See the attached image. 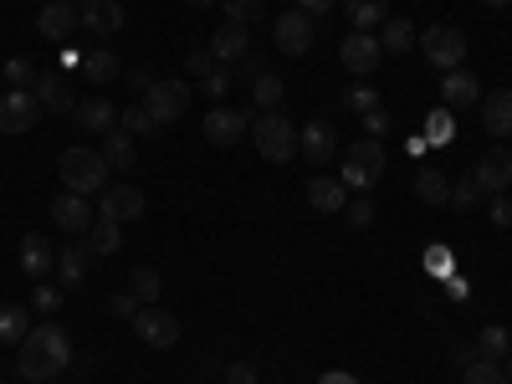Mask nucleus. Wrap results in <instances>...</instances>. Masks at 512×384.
I'll use <instances>...</instances> for the list:
<instances>
[{"instance_id":"nucleus-1","label":"nucleus","mask_w":512,"mask_h":384,"mask_svg":"<svg viewBox=\"0 0 512 384\" xmlns=\"http://www.w3.org/2000/svg\"><path fill=\"white\" fill-rule=\"evenodd\" d=\"M72 364V338L62 323H36L21 344H16V369L31 384H52Z\"/></svg>"},{"instance_id":"nucleus-2","label":"nucleus","mask_w":512,"mask_h":384,"mask_svg":"<svg viewBox=\"0 0 512 384\" xmlns=\"http://www.w3.org/2000/svg\"><path fill=\"white\" fill-rule=\"evenodd\" d=\"M108 175H113V169H108L103 149H62V159H57V180L72 195H103Z\"/></svg>"},{"instance_id":"nucleus-3","label":"nucleus","mask_w":512,"mask_h":384,"mask_svg":"<svg viewBox=\"0 0 512 384\" xmlns=\"http://www.w3.org/2000/svg\"><path fill=\"white\" fill-rule=\"evenodd\" d=\"M384 175V149L379 139H359L344 149V159H338V180H344V190H374Z\"/></svg>"},{"instance_id":"nucleus-4","label":"nucleus","mask_w":512,"mask_h":384,"mask_svg":"<svg viewBox=\"0 0 512 384\" xmlns=\"http://www.w3.org/2000/svg\"><path fill=\"white\" fill-rule=\"evenodd\" d=\"M251 139H256V154H262L267 164H287L297 154V123L287 113H262L251 128Z\"/></svg>"},{"instance_id":"nucleus-5","label":"nucleus","mask_w":512,"mask_h":384,"mask_svg":"<svg viewBox=\"0 0 512 384\" xmlns=\"http://www.w3.org/2000/svg\"><path fill=\"white\" fill-rule=\"evenodd\" d=\"M420 52H425V62H431L436 72H456L466 62V31H456V26L420 31Z\"/></svg>"},{"instance_id":"nucleus-6","label":"nucleus","mask_w":512,"mask_h":384,"mask_svg":"<svg viewBox=\"0 0 512 384\" xmlns=\"http://www.w3.org/2000/svg\"><path fill=\"white\" fill-rule=\"evenodd\" d=\"M144 108H149V118L164 128V123H175L185 108H190V88L180 77H154L149 88H144Z\"/></svg>"},{"instance_id":"nucleus-7","label":"nucleus","mask_w":512,"mask_h":384,"mask_svg":"<svg viewBox=\"0 0 512 384\" xmlns=\"http://www.w3.org/2000/svg\"><path fill=\"white\" fill-rule=\"evenodd\" d=\"M241 82H246V93L256 98V108H267V113H277L282 98H287V82L277 72H267V62L251 57V52L241 57Z\"/></svg>"},{"instance_id":"nucleus-8","label":"nucleus","mask_w":512,"mask_h":384,"mask_svg":"<svg viewBox=\"0 0 512 384\" xmlns=\"http://www.w3.org/2000/svg\"><path fill=\"white\" fill-rule=\"evenodd\" d=\"M134 333L144 338L149 349H175L180 344V318L169 308H159V303H149V308L134 313Z\"/></svg>"},{"instance_id":"nucleus-9","label":"nucleus","mask_w":512,"mask_h":384,"mask_svg":"<svg viewBox=\"0 0 512 384\" xmlns=\"http://www.w3.org/2000/svg\"><path fill=\"white\" fill-rule=\"evenodd\" d=\"M313 36H318V21L308 16V11H282L277 16V52H287V57H303L308 47H313Z\"/></svg>"},{"instance_id":"nucleus-10","label":"nucleus","mask_w":512,"mask_h":384,"mask_svg":"<svg viewBox=\"0 0 512 384\" xmlns=\"http://www.w3.org/2000/svg\"><path fill=\"white\" fill-rule=\"evenodd\" d=\"M379 57H384V47H379V36H374V31H349V36H344V47H338V62H344L354 77L379 72Z\"/></svg>"},{"instance_id":"nucleus-11","label":"nucleus","mask_w":512,"mask_h":384,"mask_svg":"<svg viewBox=\"0 0 512 384\" xmlns=\"http://www.w3.org/2000/svg\"><path fill=\"white\" fill-rule=\"evenodd\" d=\"M41 118V103L31 98V88H11L0 98V134H31Z\"/></svg>"},{"instance_id":"nucleus-12","label":"nucleus","mask_w":512,"mask_h":384,"mask_svg":"<svg viewBox=\"0 0 512 384\" xmlns=\"http://www.w3.org/2000/svg\"><path fill=\"white\" fill-rule=\"evenodd\" d=\"M297 154H303L308 164L338 159V134H333V123H328V118H313V123L297 128Z\"/></svg>"},{"instance_id":"nucleus-13","label":"nucleus","mask_w":512,"mask_h":384,"mask_svg":"<svg viewBox=\"0 0 512 384\" xmlns=\"http://www.w3.org/2000/svg\"><path fill=\"white\" fill-rule=\"evenodd\" d=\"M139 216H144V195H139L134 185H108V190L98 195V221L123 226V221H139Z\"/></svg>"},{"instance_id":"nucleus-14","label":"nucleus","mask_w":512,"mask_h":384,"mask_svg":"<svg viewBox=\"0 0 512 384\" xmlns=\"http://www.w3.org/2000/svg\"><path fill=\"white\" fill-rule=\"evenodd\" d=\"M52 221L67 231V236H88L93 231V200L88 195H52Z\"/></svg>"},{"instance_id":"nucleus-15","label":"nucleus","mask_w":512,"mask_h":384,"mask_svg":"<svg viewBox=\"0 0 512 384\" xmlns=\"http://www.w3.org/2000/svg\"><path fill=\"white\" fill-rule=\"evenodd\" d=\"M472 180L482 185V195H507V185H512V154H507V149L482 154L477 169H472Z\"/></svg>"},{"instance_id":"nucleus-16","label":"nucleus","mask_w":512,"mask_h":384,"mask_svg":"<svg viewBox=\"0 0 512 384\" xmlns=\"http://www.w3.org/2000/svg\"><path fill=\"white\" fill-rule=\"evenodd\" d=\"M246 128H251V123H246V113H236V108H210V113H205V139L221 144V149L241 144Z\"/></svg>"},{"instance_id":"nucleus-17","label":"nucleus","mask_w":512,"mask_h":384,"mask_svg":"<svg viewBox=\"0 0 512 384\" xmlns=\"http://www.w3.org/2000/svg\"><path fill=\"white\" fill-rule=\"evenodd\" d=\"M77 26H82V11H72L67 0H47L36 16V31L47 41H67V36H77Z\"/></svg>"},{"instance_id":"nucleus-18","label":"nucleus","mask_w":512,"mask_h":384,"mask_svg":"<svg viewBox=\"0 0 512 384\" xmlns=\"http://www.w3.org/2000/svg\"><path fill=\"white\" fill-rule=\"evenodd\" d=\"M251 52V31L241 21H221L216 31H210V57L216 62H241Z\"/></svg>"},{"instance_id":"nucleus-19","label":"nucleus","mask_w":512,"mask_h":384,"mask_svg":"<svg viewBox=\"0 0 512 384\" xmlns=\"http://www.w3.org/2000/svg\"><path fill=\"white\" fill-rule=\"evenodd\" d=\"M52 267H57L52 241H47V236H21V272H26L31 282H47Z\"/></svg>"},{"instance_id":"nucleus-20","label":"nucleus","mask_w":512,"mask_h":384,"mask_svg":"<svg viewBox=\"0 0 512 384\" xmlns=\"http://www.w3.org/2000/svg\"><path fill=\"white\" fill-rule=\"evenodd\" d=\"M31 98L41 103V113H72V108H77V103H72V88H67L57 72H36Z\"/></svg>"},{"instance_id":"nucleus-21","label":"nucleus","mask_w":512,"mask_h":384,"mask_svg":"<svg viewBox=\"0 0 512 384\" xmlns=\"http://www.w3.org/2000/svg\"><path fill=\"white\" fill-rule=\"evenodd\" d=\"M72 128H82V134H113L118 128V108L103 103V98H88L72 108Z\"/></svg>"},{"instance_id":"nucleus-22","label":"nucleus","mask_w":512,"mask_h":384,"mask_svg":"<svg viewBox=\"0 0 512 384\" xmlns=\"http://www.w3.org/2000/svg\"><path fill=\"white\" fill-rule=\"evenodd\" d=\"M82 31L118 36L123 31V0H88V6H82Z\"/></svg>"},{"instance_id":"nucleus-23","label":"nucleus","mask_w":512,"mask_h":384,"mask_svg":"<svg viewBox=\"0 0 512 384\" xmlns=\"http://www.w3.org/2000/svg\"><path fill=\"white\" fill-rule=\"evenodd\" d=\"M441 103H446L451 113H456V108L482 103V82H477L472 72H461V67H456V72H446V77H441Z\"/></svg>"},{"instance_id":"nucleus-24","label":"nucleus","mask_w":512,"mask_h":384,"mask_svg":"<svg viewBox=\"0 0 512 384\" xmlns=\"http://www.w3.org/2000/svg\"><path fill=\"white\" fill-rule=\"evenodd\" d=\"M482 128L492 139H507L512 134V88H497L482 98Z\"/></svg>"},{"instance_id":"nucleus-25","label":"nucleus","mask_w":512,"mask_h":384,"mask_svg":"<svg viewBox=\"0 0 512 384\" xmlns=\"http://www.w3.org/2000/svg\"><path fill=\"white\" fill-rule=\"evenodd\" d=\"M88 256H93V251L82 246V241L57 251V277H62V287H67V292H77L82 282H88Z\"/></svg>"},{"instance_id":"nucleus-26","label":"nucleus","mask_w":512,"mask_h":384,"mask_svg":"<svg viewBox=\"0 0 512 384\" xmlns=\"http://www.w3.org/2000/svg\"><path fill=\"white\" fill-rule=\"evenodd\" d=\"M308 205L313 210H323V216H338V210L349 205V195H344V180H308Z\"/></svg>"},{"instance_id":"nucleus-27","label":"nucleus","mask_w":512,"mask_h":384,"mask_svg":"<svg viewBox=\"0 0 512 384\" xmlns=\"http://www.w3.org/2000/svg\"><path fill=\"white\" fill-rule=\"evenodd\" d=\"M379 47L390 52V57H405V52L415 47V26H410L405 16H390V21L379 26Z\"/></svg>"},{"instance_id":"nucleus-28","label":"nucleus","mask_w":512,"mask_h":384,"mask_svg":"<svg viewBox=\"0 0 512 384\" xmlns=\"http://www.w3.org/2000/svg\"><path fill=\"white\" fill-rule=\"evenodd\" d=\"M344 11L359 31H379L384 21H390V0H344Z\"/></svg>"},{"instance_id":"nucleus-29","label":"nucleus","mask_w":512,"mask_h":384,"mask_svg":"<svg viewBox=\"0 0 512 384\" xmlns=\"http://www.w3.org/2000/svg\"><path fill=\"white\" fill-rule=\"evenodd\" d=\"M420 139L431 144V149H446V144H456V118H451V108H436V113H425V128H420Z\"/></svg>"},{"instance_id":"nucleus-30","label":"nucleus","mask_w":512,"mask_h":384,"mask_svg":"<svg viewBox=\"0 0 512 384\" xmlns=\"http://www.w3.org/2000/svg\"><path fill=\"white\" fill-rule=\"evenodd\" d=\"M103 159L108 169H134V134H123V128H113V134H103Z\"/></svg>"},{"instance_id":"nucleus-31","label":"nucleus","mask_w":512,"mask_h":384,"mask_svg":"<svg viewBox=\"0 0 512 384\" xmlns=\"http://www.w3.org/2000/svg\"><path fill=\"white\" fill-rule=\"evenodd\" d=\"M128 292H134V303H139V308H149V303H159L164 277H159L154 267H134V272H128Z\"/></svg>"},{"instance_id":"nucleus-32","label":"nucleus","mask_w":512,"mask_h":384,"mask_svg":"<svg viewBox=\"0 0 512 384\" xmlns=\"http://www.w3.org/2000/svg\"><path fill=\"white\" fill-rule=\"evenodd\" d=\"M415 195H420V205H446L451 200V180L441 175V169H420V175H415Z\"/></svg>"},{"instance_id":"nucleus-33","label":"nucleus","mask_w":512,"mask_h":384,"mask_svg":"<svg viewBox=\"0 0 512 384\" xmlns=\"http://www.w3.org/2000/svg\"><path fill=\"white\" fill-rule=\"evenodd\" d=\"M82 77L103 88V82L123 77V67H118V57H113V52H103V47H98V52H82Z\"/></svg>"},{"instance_id":"nucleus-34","label":"nucleus","mask_w":512,"mask_h":384,"mask_svg":"<svg viewBox=\"0 0 512 384\" xmlns=\"http://www.w3.org/2000/svg\"><path fill=\"white\" fill-rule=\"evenodd\" d=\"M31 328H36V323H31L26 308H16V303H11V308H0V344H21Z\"/></svg>"},{"instance_id":"nucleus-35","label":"nucleus","mask_w":512,"mask_h":384,"mask_svg":"<svg viewBox=\"0 0 512 384\" xmlns=\"http://www.w3.org/2000/svg\"><path fill=\"white\" fill-rule=\"evenodd\" d=\"M82 246H88L93 256H113V251L123 246V236H118L113 221H93V231H88V241H82Z\"/></svg>"},{"instance_id":"nucleus-36","label":"nucleus","mask_w":512,"mask_h":384,"mask_svg":"<svg viewBox=\"0 0 512 384\" xmlns=\"http://www.w3.org/2000/svg\"><path fill=\"white\" fill-rule=\"evenodd\" d=\"M461 384H507V369L497 359H472L461 369Z\"/></svg>"},{"instance_id":"nucleus-37","label":"nucleus","mask_w":512,"mask_h":384,"mask_svg":"<svg viewBox=\"0 0 512 384\" xmlns=\"http://www.w3.org/2000/svg\"><path fill=\"white\" fill-rule=\"evenodd\" d=\"M118 128H123V134H134V139H154V134H159V123L149 118L144 103H139V108H128V113H118Z\"/></svg>"},{"instance_id":"nucleus-38","label":"nucleus","mask_w":512,"mask_h":384,"mask_svg":"<svg viewBox=\"0 0 512 384\" xmlns=\"http://www.w3.org/2000/svg\"><path fill=\"white\" fill-rule=\"evenodd\" d=\"M507 349H512V333H507V328H497V323H492V328H482V333H477V359H502Z\"/></svg>"},{"instance_id":"nucleus-39","label":"nucleus","mask_w":512,"mask_h":384,"mask_svg":"<svg viewBox=\"0 0 512 384\" xmlns=\"http://www.w3.org/2000/svg\"><path fill=\"white\" fill-rule=\"evenodd\" d=\"M344 108H349V113H359V118H364V113H374V108H384V103H379V93H374V88H369V82H364V77H359V82H354V88H349V93H344Z\"/></svg>"},{"instance_id":"nucleus-40","label":"nucleus","mask_w":512,"mask_h":384,"mask_svg":"<svg viewBox=\"0 0 512 384\" xmlns=\"http://www.w3.org/2000/svg\"><path fill=\"white\" fill-rule=\"evenodd\" d=\"M482 200H487V195H482V185H477L472 175H461V180L451 185V200H446V205H456V210H477Z\"/></svg>"},{"instance_id":"nucleus-41","label":"nucleus","mask_w":512,"mask_h":384,"mask_svg":"<svg viewBox=\"0 0 512 384\" xmlns=\"http://www.w3.org/2000/svg\"><path fill=\"white\" fill-rule=\"evenodd\" d=\"M262 6H267V0H221V11H226V21H241V26H251V21H262Z\"/></svg>"},{"instance_id":"nucleus-42","label":"nucleus","mask_w":512,"mask_h":384,"mask_svg":"<svg viewBox=\"0 0 512 384\" xmlns=\"http://www.w3.org/2000/svg\"><path fill=\"white\" fill-rule=\"evenodd\" d=\"M344 221H349L354 231H364V226H374V200H369V195H359V200H349V205H344Z\"/></svg>"},{"instance_id":"nucleus-43","label":"nucleus","mask_w":512,"mask_h":384,"mask_svg":"<svg viewBox=\"0 0 512 384\" xmlns=\"http://www.w3.org/2000/svg\"><path fill=\"white\" fill-rule=\"evenodd\" d=\"M31 308H36V313H57V308H62V287H52V282H36V292H31Z\"/></svg>"},{"instance_id":"nucleus-44","label":"nucleus","mask_w":512,"mask_h":384,"mask_svg":"<svg viewBox=\"0 0 512 384\" xmlns=\"http://www.w3.org/2000/svg\"><path fill=\"white\" fill-rule=\"evenodd\" d=\"M6 82H11V88H31V82H36V67H31L26 57H11V62H6Z\"/></svg>"},{"instance_id":"nucleus-45","label":"nucleus","mask_w":512,"mask_h":384,"mask_svg":"<svg viewBox=\"0 0 512 384\" xmlns=\"http://www.w3.org/2000/svg\"><path fill=\"white\" fill-rule=\"evenodd\" d=\"M226 384H256V364H251V359L226 364Z\"/></svg>"},{"instance_id":"nucleus-46","label":"nucleus","mask_w":512,"mask_h":384,"mask_svg":"<svg viewBox=\"0 0 512 384\" xmlns=\"http://www.w3.org/2000/svg\"><path fill=\"white\" fill-rule=\"evenodd\" d=\"M200 88L210 93V103H216V98H221V93L231 88V72H221V67H216V72H210V77H200Z\"/></svg>"},{"instance_id":"nucleus-47","label":"nucleus","mask_w":512,"mask_h":384,"mask_svg":"<svg viewBox=\"0 0 512 384\" xmlns=\"http://www.w3.org/2000/svg\"><path fill=\"white\" fill-rule=\"evenodd\" d=\"M487 216H492V226H512V200H507V195H492Z\"/></svg>"},{"instance_id":"nucleus-48","label":"nucleus","mask_w":512,"mask_h":384,"mask_svg":"<svg viewBox=\"0 0 512 384\" xmlns=\"http://www.w3.org/2000/svg\"><path fill=\"white\" fill-rule=\"evenodd\" d=\"M364 128H369V139H384V134H390V113H384V108L364 113Z\"/></svg>"},{"instance_id":"nucleus-49","label":"nucleus","mask_w":512,"mask_h":384,"mask_svg":"<svg viewBox=\"0 0 512 384\" xmlns=\"http://www.w3.org/2000/svg\"><path fill=\"white\" fill-rule=\"evenodd\" d=\"M185 67H190V72H200V77H210V72H216V57H210V47H205V52H190V57H185Z\"/></svg>"},{"instance_id":"nucleus-50","label":"nucleus","mask_w":512,"mask_h":384,"mask_svg":"<svg viewBox=\"0 0 512 384\" xmlns=\"http://www.w3.org/2000/svg\"><path fill=\"white\" fill-rule=\"evenodd\" d=\"M113 313H123L128 323H134V313H139V303H134V292H113V303H108Z\"/></svg>"},{"instance_id":"nucleus-51","label":"nucleus","mask_w":512,"mask_h":384,"mask_svg":"<svg viewBox=\"0 0 512 384\" xmlns=\"http://www.w3.org/2000/svg\"><path fill=\"white\" fill-rule=\"evenodd\" d=\"M333 6H338V0H297V11H308V16H323Z\"/></svg>"},{"instance_id":"nucleus-52","label":"nucleus","mask_w":512,"mask_h":384,"mask_svg":"<svg viewBox=\"0 0 512 384\" xmlns=\"http://www.w3.org/2000/svg\"><path fill=\"white\" fill-rule=\"evenodd\" d=\"M318 384H359V379H354V374H349V369H328V374H323V379H318Z\"/></svg>"},{"instance_id":"nucleus-53","label":"nucleus","mask_w":512,"mask_h":384,"mask_svg":"<svg viewBox=\"0 0 512 384\" xmlns=\"http://www.w3.org/2000/svg\"><path fill=\"white\" fill-rule=\"evenodd\" d=\"M149 82H154V77H149V67H134V72H128V88H139V93H144Z\"/></svg>"},{"instance_id":"nucleus-54","label":"nucleus","mask_w":512,"mask_h":384,"mask_svg":"<svg viewBox=\"0 0 512 384\" xmlns=\"http://www.w3.org/2000/svg\"><path fill=\"white\" fill-rule=\"evenodd\" d=\"M482 6H487V11H507V6H512V0H482Z\"/></svg>"},{"instance_id":"nucleus-55","label":"nucleus","mask_w":512,"mask_h":384,"mask_svg":"<svg viewBox=\"0 0 512 384\" xmlns=\"http://www.w3.org/2000/svg\"><path fill=\"white\" fill-rule=\"evenodd\" d=\"M507 384H512V354H507Z\"/></svg>"},{"instance_id":"nucleus-56","label":"nucleus","mask_w":512,"mask_h":384,"mask_svg":"<svg viewBox=\"0 0 512 384\" xmlns=\"http://www.w3.org/2000/svg\"><path fill=\"white\" fill-rule=\"evenodd\" d=\"M195 6H210V0H195Z\"/></svg>"},{"instance_id":"nucleus-57","label":"nucleus","mask_w":512,"mask_h":384,"mask_svg":"<svg viewBox=\"0 0 512 384\" xmlns=\"http://www.w3.org/2000/svg\"><path fill=\"white\" fill-rule=\"evenodd\" d=\"M67 6H72V0H67Z\"/></svg>"}]
</instances>
